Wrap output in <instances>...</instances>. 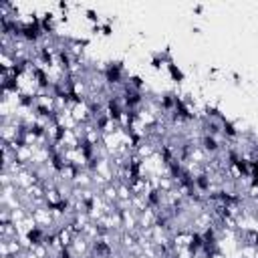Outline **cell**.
<instances>
[{"mask_svg":"<svg viewBox=\"0 0 258 258\" xmlns=\"http://www.w3.org/2000/svg\"><path fill=\"white\" fill-rule=\"evenodd\" d=\"M165 69H167V73H169V77H171V81H176V83H184V81H186V75L180 71V67L174 63V61H171L169 65H165Z\"/></svg>","mask_w":258,"mask_h":258,"instance_id":"obj_1","label":"cell"}]
</instances>
